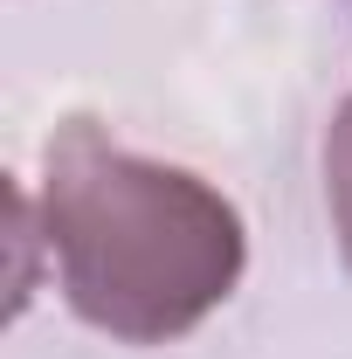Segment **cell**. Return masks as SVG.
<instances>
[{
	"label": "cell",
	"instance_id": "obj_1",
	"mask_svg": "<svg viewBox=\"0 0 352 359\" xmlns=\"http://www.w3.org/2000/svg\"><path fill=\"white\" fill-rule=\"evenodd\" d=\"M42 242L69 311L118 346L187 339L249 269V228L221 187L125 152L90 118L42 145Z\"/></svg>",
	"mask_w": 352,
	"mask_h": 359
},
{
	"label": "cell",
	"instance_id": "obj_2",
	"mask_svg": "<svg viewBox=\"0 0 352 359\" xmlns=\"http://www.w3.org/2000/svg\"><path fill=\"white\" fill-rule=\"evenodd\" d=\"M325 208H332V242L352 269V97L332 118V138H325Z\"/></svg>",
	"mask_w": 352,
	"mask_h": 359
}]
</instances>
